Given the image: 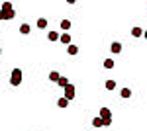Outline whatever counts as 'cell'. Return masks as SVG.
Returning <instances> with one entry per match:
<instances>
[{"instance_id":"14","label":"cell","mask_w":147,"mask_h":131,"mask_svg":"<svg viewBox=\"0 0 147 131\" xmlns=\"http://www.w3.org/2000/svg\"><path fill=\"white\" fill-rule=\"evenodd\" d=\"M141 33H143V32H141V28H137V26L131 30V35H134V37H141Z\"/></svg>"},{"instance_id":"20","label":"cell","mask_w":147,"mask_h":131,"mask_svg":"<svg viewBox=\"0 0 147 131\" xmlns=\"http://www.w3.org/2000/svg\"><path fill=\"white\" fill-rule=\"evenodd\" d=\"M112 123V118H106V120H102V127H108Z\"/></svg>"},{"instance_id":"11","label":"cell","mask_w":147,"mask_h":131,"mask_svg":"<svg viewBox=\"0 0 147 131\" xmlns=\"http://www.w3.org/2000/svg\"><path fill=\"white\" fill-rule=\"evenodd\" d=\"M37 28H39V30H45L47 28V20L45 18H39V20H37Z\"/></svg>"},{"instance_id":"4","label":"cell","mask_w":147,"mask_h":131,"mask_svg":"<svg viewBox=\"0 0 147 131\" xmlns=\"http://www.w3.org/2000/svg\"><path fill=\"white\" fill-rule=\"evenodd\" d=\"M71 39H73V37H71L69 33H63V35H59V41H61V43H65V45H71Z\"/></svg>"},{"instance_id":"9","label":"cell","mask_w":147,"mask_h":131,"mask_svg":"<svg viewBox=\"0 0 147 131\" xmlns=\"http://www.w3.org/2000/svg\"><path fill=\"white\" fill-rule=\"evenodd\" d=\"M57 86H61V88H65V86H69V80L65 77H61L59 80H57Z\"/></svg>"},{"instance_id":"8","label":"cell","mask_w":147,"mask_h":131,"mask_svg":"<svg viewBox=\"0 0 147 131\" xmlns=\"http://www.w3.org/2000/svg\"><path fill=\"white\" fill-rule=\"evenodd\" d=\"M59 78H61V75H59L57 71H53V73H49V80H51V82H57Z\"/></svg>"},{"instance_id":"12","label":"cell","mask_w":147,"mask_h":131,"mask_svg":"<svg viewBox=\"0 0 147 131\" xmlns=\"http://www.w3.org/2000/svg\"><path fill=\"white\" fill-rule=\"evenodd\" d=\"M47 37H49V41H59V33H57V32H49V33H47Z\"/></svg>"},{"instance_id":"16","label":"cell","mask_w":147,"mask_h":131,"mask_svg":"<svg viewBox=\"0 0 147 131\" xmlns=\"http://www.w3.org/2000/svg\"><path fill=\"white\" fill-rule=\"evenodd\" d=\"M79 53V47L77 45H69V55H77Z\"/></svg>"},{"instance_id":"23","label":"cell","mask_w":147,"mask_h":131,"mask_svg":"<svg viewBox=\"0 0 147 131\" xmlns=\"http://www.w3.org/2000/svg\"><path fill=\"white\" fill-rule=\"evenodd\" d=\"M0 55H2V49H0Z\"/></svg>"},{"instance_id":"10","label":"cell","mask_w":147,"mask_h":131,"mask_svg":"<svg viewBox=\"0 0 147 131\" xmlns=\"http://www.w3.org/2000/svg\"><path fill=\"white\" fill-rule=\"evenodd\" d=\"M57 106H59V108H67V106H69V100L67 98H59V100H57Z\"/></svg>"},{"instance_id":"22","label":"cell","mask_w":147,"mask_h":131,"mask_svg":"<svg viewBox=\"0 0 147 131\" xmlns=\"http://www.w3.org/2000/svg\"><path fill=\"white\" fill-rule=\"evenodd\" d=\"M0 20H2V12H0Z\"/></svg>"},{"instance_id":"21","label":"cell","mask_w":147,"mask_h":131,"mask_svg":"<svg viewBox=\"0 0 147 131\" xmlns=\"http://www.w3.org/2000/svg\"><path fill=\"white\" fill-rule=\"evenodd\" d=\"M143 35H145V39H147V30H145V32H143Z\"/></svg>"},{"instance_id":"15","label":"cell","mask_w":147,"mask_h":131,"mask_svg":"<svg viewBox=\"0 0 147 131\" xmlns=\"http://www.w3.org/2000/svg\"><path fill=\"white\" fill-rule=\"evenodd\" d=\"M104 69H114V61L112 59H104Z\"/></svg>"},{"instance_id":"5","label":"cell","mask_w":147,"mask_h":131,"mask_svg":"<svg viewBox=\"0 0 147 131\" xmlns=\"http://www.w3.org/2000/svg\"><path fill=\"white\" fill-rule=\"evenodd\" d=\"M100 118H102V120L112 118V112H110V108H100Z\"/></svg>"},{"instance_id":"19","label":"cell","mask_w":147,"mask_h":131,"mask_svg":"<svg viewBox=\"0 0 147 131\" xmlns=\"http://www.w3.org/2000/svg\"><path fill=\"white\" fill-rule=\"evenodd\" d=\"M92 125H94V127H102V118H94V120H92Z\"/></svg>"},{"instance_id":"17","label":"cell","mask_w":147,"mask_h":131,"mask_svg":"<svg viewBox=\"0 0 147 131\" xmlns=\"http://www.w3.org/2000/svg\"><path fill=\"white\" fill-rule=\"evenodd\" d=\"M69 28H71V22H69V20H63V22H61V30H65V32H67Z\"/></svg>"},{"instance_id":"18","label":"cell","mask_w":147,"mask_h":131,"mask_svg":"<svg viewBox=\"0 0 147 131\" xmlns=\"http://www.w3.org/2000/svg\"><path fill=\"white\" fill-rule=\"evenodd\" d=\"M104 86L108 88V90H114V88H116V82H114V80H106V84H104Z\"/></svg>"},{"instance_id":"1","label":"cell","mask_w":147,"mask_h":131,"mask_svg":"<svg viewBox=\"0 0 147 131\" xmlns=\"http://www.w3.org/2000/svg\"><path fill=\"white\" fill-rule=\"evenodd\" d=\"M0 12H2V20H12L16 16V10L12 8V2H4L0 6Z\"/></svg>"},{"instance_id":"7","label":"cell","mask_w":147,"mask_h":131,"mask_svg":"<svg viewBox=\"0 0 147 131\" xmlns=\"http://www.w3.org/2000/svg\"><path fill=\"white\" fill-rule=\"evenodd\" d=\"M30 30H32V28H30V24H22V26H20V33H22V35L30 33Z\"/></svg>"},{"instance_id":"3","label":"cell","mask_w":147,"mask_h":131,"mask_svg":"<svg viewBox=\"0 0 147 131\" xmlns=\"http://www.w3.org/2000/svg\"><path fill=\"white\" fill-rule=\"evenodd\" d=\"M63 90H65V96H63V98H67L69 102H71V100L75 98V94H77V90H75V86H73V84H69V86H65Z\"/></svg>"},{"instance_id":"6","label":"cell","mask_w":147,"mask_h":131,"mask_svg":"<svg viewBox=\"0 0 147 131\" xmlns=\"http://www.w3.org/2000/svg\"><path fill=\"white\" fill-rule=\"evenodd\" d=\"M110 51H112V53H120V51H122V43L114 41V43L110 45Z\"/></svg>"},{"instance_id":"2","label":"cell","mask_w":147,"mask_h":131,"mask_svg":"<svg viewBox=\"0 0 147 131\" xmlns=\"http://www.w3.org/2000/svg\"><path fill=\"white\" fill-rule=\"evenodd\" d=\"M20 82H22V71L20 69H14L10 75V84L12 86H20Z\"/></svg>"},{"instance_id":"13","label":"cell","mask_w":147,"mask_h":131,"mask_svg":"<svg viewBox=\"0 0 147 131\" xmlns=\"http://www.w3.org/2000/svg\"><path fill=\"white\" fill-rule=\"evenodd\" d=\"M120 94H122V98H129V96H131V90H129V88H122V92H120Z\"/></svg>"}]
</instances>
